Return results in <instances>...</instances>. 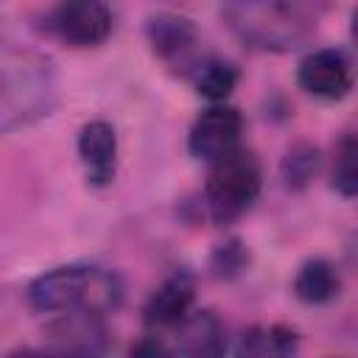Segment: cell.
Masks as SVG:
<instances>
[{
	"label": "cell",
	"mask_w": 358,
	"mask_h": 358,
	"mask_svg": "<svg viewBox=\"0 0 358 358\" xmlns=\"http://www.w3.org/2000/svg\"><path fill=\"white\" fill-rule=\"evenodd\" d=\"M126 285L115 268L98 263H64L36 274L25 288V302L36 313H112L123 305Z\"/></svg>",
	"instance_id": "6da1fadb"
},
{
	"label": "cell",
	"mask_w": 358,
	"mask_h": 358,
	"mask_svg": "<svg viewBox=\"0 0 358 358\" xmlns=\"http://www.w3.org/2000/svg\"><path fill=\"white\" fill-rule=\"evenodd\" d=\"M59 101L50 56L22 45H0V134L36 123Z\"/></svg>",
	"instance_id": "7a4b0ae2"
},
{
	"label": "cell",
	"mask_w": 358,
	"mask_h": 358,
	"mask_svg": "<svg viewBox=\"0 0 358 358\" xmlns=\"http://www.w3.org/2000/svg\"><path fill=\"white\" fill-rule=\"evenodd\" d=\"M221 20L243 48L257 53L299 50L316 31V20L299 0H224Z\"/></svg>",
	"instance_id": "3957f363"
},
{
	"label": "cell",
	"mask_w": 358,
	"mask_h": 358,
	"mask_svg": "<svg viewBox=\"0 0 358 358\" xmlns=\"http://www.w3.org/2000/svg\"><path fill=\"white\" fill-rule=\"evenodd\" d=\"M263 190V168L255 151L238 145L207 165L201 213L215 227H229L246 215Z\"/></svg>",
	"instance_id": "277c9868"
},
{
	"label": "cell",
	"mask_w": 358,
	"mask_h": 358,
	"mask_svg": "<svg viewBox=\"0 0 358 358\" xmlns=\"http://www.w3.org/2000/svg\"><path fill=\"white\" fill-rule=\"evenodd\" d=\"M145 39H148L154 56L165 67H171L176 76H185V78H190V73L207 56L201 34L193 25V20L173 14V11H159V14L148 17Z\"/></svg>",
	"instance_id": "5b68a950"
},
{
	"label": "cell",
	"mask_w": 358,
	"mask_h": 358,
	"mask_svg": "<svg viewBox=\"0 0 358 358\" xmlns=\"http://www.w3.org/2000/svg\"><path fill=\"white\" fill-rule=\"evenodd\" d=\"M45 352H67V355H101L112 347V330L106 316L90 310H67L53 313V319L42 330Z\"/></svg>",
	"instance_id": "8992f818"
},
{
	"label": "cell",
	"mask_w": 358,
	"mask_h": 358,
	"mask_svg": "<svg viewBox=\"0 0 358 358\" xmlns=\"http://www.w3.org/2000/svg\"><path fill=\"white\" fill-rule=\"evenodd\" d=\"M50 34L70 48H98L112 34L106 0H59L48 14Z\"/></svg>",
	"instance_id": "52a82bcc"
},
{
	"label": "cell",
	"mask_w": 358,
	"mask_h": 358,
	"mask_svg": "<svg viewBox=\"0 0 358 358\" xmlns=\"http://www.w3.org/2000/svg\"><path fill=\"white\" fill-rule=\"evenodd\" d=\"M246 120L241 115V109L229 106V103H210L190 126L187 131V151L193 159L199 162H213L224 154H229L232 148L241 145Z\"/></svg>",
	"instance_id": "ba28073f"
},
{
	"label": "cell",
	"mask_w": 358,
	"mask_h": 358,
	"mask_svg": "<svg viewBox=\"0 0 358 358\" xmlns=\"http://www.w3.org/2000/svg\"><path fill=\"white\" fill-rule=\"evenodd\" d=\"M296 84L319 101H341L352 90V62L341 48H316L299 62Z\"/></svg>",
	"instance_id": "9c48e42d"
},
{
	"label": "cell",
	"mask_w": 358,
	"mask_h": 358,
	"mask_svg": "<svg viewBox=\"0 0 358 358\" xmlns=\"http://www.w3.org/2000/svg\"><path fill=\"white\" fill-rule=\"evenodd\" d=\"M196 302V274L190 268H173L145 299L143 324L151 333H168L179 324Z\"/></svg>",
	"instance_id": "30bf717a"
},
{
	"label": "cell",
	"mask_w": 358,
	"mask_h": 358,
	"mask_svg": "<svg viewBox=\"0 0 358 358\" xmlns=\"http://www.w3.org/2000/svg\"><path fill=\"white\" fill-rule=\"evenodd\" d=\"M78 162L90 187H109L117 173V131L109 120L92 117L78 129Z\"/></svg>",
	"instance_id": "8fae6325"
},
{
	"label": "cell",
	"mask_w": 358,
	"mask_h": 358,
	"mask_svg": "<svg viewBox=\"0 0 358 358\" xmlns=\"http://www.w3.org/2000/svg\"><path fill=\"white\" fill-rule=\"evenodd\" d=\"M165 336L171 355H193V358H213L227 352V327L221 316L210 308L190 310L179 324H173Z\"/></svg>",
	"instance_id": "7c38bea8"
},
{
	"label": "cell",
	"mask_w": 358,
	"mask_h": 358,
	"mask_svg": "<svg viewBox=\"0 0 358 358\" xmlns=\"http://www.w3.org/2000/svg\"><path fill=\"white\" fill-rule=\"evenodd\" d=\"M291 291L305 305H327L341 294V274L327 257H308L296 268Z\"/></svg>",
	"instance_id": "4fadbf2b"
},
{
	"label": "cell",
	"mask_w": 358,
	"mask_h": 358,
	"mask_svg": "<svg viewBox=\"0 0 358 358\" xmlns=\"http://www.w3.org/2000/svg\"><path fill=\"white\" fill-rule=\"evenodd\" d=\"M187 81L193 84V90L201 98H207L210 103H221L235 92V87L241 81V70L232 62H227L215 53H207L201 59V64L190 73Z\"/></svg>",
	"instance_id": "5bb4252c"
},
{
	"label": "cell",
	"mask_w": 358,
	"mask_h": 358,
	"mask_svg": "<svg viewBox=\"0 0 358 358\" xmlns=\"http://www.w3.org/2000/svg\"><path fill=\"white\" fill-rule=\"evenodd\" d=\"M319 171H322V151L310 140L291 143L280 159V179H282V187L291 193L308 190L319 176Z\"/></svg>",
	"instance_id": "9a60e30c"
},
{
	"label": "cell",
	"mask_w": 358,
	"mask_h": 358,
	"mask_svg": "<svg viewBox=\"0 0 358 358\" xmlns=\"http://www.w3.org/2000/svg\"><path fill=\"white\" fill-rule=\"evenodd\" d=\"M241 355H294L299 350V333L288 324H255L249 330H243L238 336V347Z\"/></svg>",
	"instance_id": "2e32d148"
},
{
	"label": "cell",
	"mask_w": 358,
	"mask_h": 358,
	"mask_svg": "<svg viewBox=\"0 0 358 358\" xmlns=\"http://www.w3.org/2000/svg\"><path fill=\"white\" fill-rule=\"evenodd\" d=\"M246 268H249V249L235 235L224 238L221 243H215L210 257H207V271L221 282H229V280L241 277Z\"/></svg>",
	"instance_id": "e0dca14e"
},
{
	"label": "cell",
	"mask_w": 358,
	"mask_h": 358,
	"mask_svg": "<svg viewBox=\"0 0 358 358\" xmlns=\"http://www.w3.org/2000/svg\"><path fill=\"white\" fill-rule=\"evenodd\" d=\"M355 154H358L355 137H352V134H344V137L336 143V151H333V168H330V187H333L341 199H355V193H358Z\"/></svg>",
	"instance_id": "ac0fdd59"
}]
</instances>
